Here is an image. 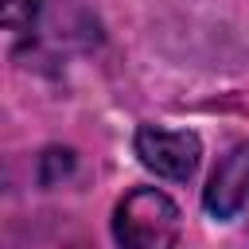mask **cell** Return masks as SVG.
I'll list each match as a JSON object with an SVG mask.
<instances>
[{
    "label": "cell",
    "instance_id": "1",
    "mask_svg": "<svg viewBox=\"0 0 249 249\" xmlns=\"http://www.w3.org/2000/svg\"><path fill=\"white\" fill-rule=\"evenodd\" d=\"M179 206L156 187H132L113 210V237L124 249H167L179 241Z\"/></svg>",
    "mask_w": 249,
    "mask_h": 249
},
{
    "label": "cell",
    "instance_id": "3",
    "mask_svg": "<svg viewBox=\"0 0 249 249\" xmlns=\"http://www.w3.org/2000/svg\"><path fill=\"white\" fill-rule=\"evenodd\" d=\"M245 202H249V140L233 144L218 160V167H214V175L202 191V206L214 222L237 218Z\"/></svg>",
    "mask_w": 249,
    "mask_h": 249
},
{
    "label": "cell",
    "instance_id": "2",
    "mask_svg": "<svg viewBox=\"0 0 249 249\" xmlns=\"http://www.w3.org/2000/svg\"><path fill=\"white\" fill-rule=\"evenodd\" d=\"M132 148H136V156L148 171H156L160 179H171V183H187L198 171V160H202V140L191 128L140 124Z\"/></svg>",
    "mask_w": 249,
    "mask_h": 249
},
{
    "label": "cell",
    "instance_id": "5",
    "mask_svg": "<svg viewBox=\"0 0 249 249\" xmlns=\"http://www.w3.org/2000/svg\"><path fill=\"white\" fill-rule=\"evenodd\" d=\"M70 171H74V152L70 148H47L43 152V160H39V183L43 187H54Z\"/></svg>",
    "mask_w": 249,
    "mask_h": 249
},
{
    "label": "cell",
    "instance_id": "4",
    "mask_svg": "<svg viewBox=\"0 0 249 249\" xmlns=\"http://www.w3.org/2000/svg\"><path fill=\"white\" fill-rule=\"evenodd\" d=\"M39 12H43V0H4V4H0L4 27H8L12 35H27V31L39 23Z\"/></svg>",
    "mask_w": 249,
    "mask_h": 249
}]
</instances>
